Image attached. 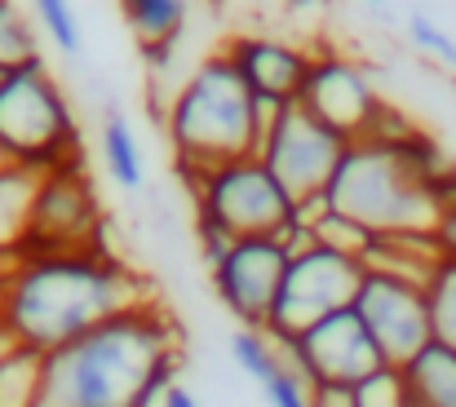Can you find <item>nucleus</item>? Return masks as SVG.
Instances as JSON below:
<instances>
[{
  "mask_svg": "<svg viewBox=\"0 0 456 407\" xmlns=\"http://www.w3.org/2000/svg\"><path fill=\"white\" fill-rule=\"evenodd\" d=\"M372 240H377V235H372L368 226H359L354 217H346V213H337V208L314 226V244H319V248H332V253L354 257V262H363V257H368Z\"/></svg>",
  "mask_w": 456,
  "mask_h": 407,
  "instance_id": "nucleus-23",
  "label": "nucleus"
},
{
  "mask_svg": "<svg viewBox=\"0 0 456 407\" xmlns=\"http://www.w3.org/2000/svg\"><path fill=\"white\" fill-rule=\"evenodd\" d=\"M125 27L138 40L142 62H151L155 71L168 67L182 31H186V0H116Z\"/></svg>",
  "mask_w": 456,
  "mask_h": 407,
  "instance_id": "nucleus-15",
  "label": "nucleus"
},
{
  "mask_svg": "<svg viewBox=\"0 0 456 407\" xmlns=\"http://www.w3.org/2000/svg\"><path fill=\"white\" fill-rule=\"evenodd\" d=\"M332 213V199H328V191H314V195H302V199H293V222L305 226V231H314L323 217Z\"/></svg>",
  "mask_w": 456,
  "mask_h": 407,
  "instance_id": "nucleus-28",
  "label": "nucleus"
},
{
  "mask_svg": "<svg viewBox=\"0 0 456 407\" xmlns=\"http://www.w3.org/2000/svg\"><path fill=\"white\" fill-rule=\"evenodd\" d=\"M36 62H45L36 22L18 9V0H0V76L27 71Z\"/></svg>",
  "mask_w": 456,
  "mask_h": 407,
  "instance_id": "nucleus-20",
  "label": "nucleus"
},
{
  "mask_svg": "<svg viewBox=\"0 0 456 407\" xmlns=\"http://www.w3.org/2000/svg\"><path fill=\"white\" fill-rule=\"evenodd\" d=\"M350 137L328 129L323 120H314L302 102L284 107L275 129L262 146V164L275 173V182L289 191V199H302L314 191H328L341 155H346Z\"/></svg>",
  "mask_w": 456,
  "mask_h": 407,
  "instance_id": "nucleus-10",
  "label": "nucleus"
},
{
  "mask_svg": "<svg viewBox=\"0 0 456 407\" xmlns=\"http://www.w3.org/2000/svg\"><path fill=\"white\" fill-rule=\"evenodd\" d=\"M310 407H354V390H341V386H314V390H310Z\"/></svg>",
  "mask_w": 456,
  "mask_h": 407,
  "instance_id": "nucleus-30",
  "label": "nucleus"
},
{
  "mask_svg": "<svg viewBox=\"0 0 456 407\" xmlns=\"http://www.w3.org/2000/svg\"><path fill=\"white\" fill-rule=\"evenodd\" d=\"M195 208V226H213L231 240H271L293 222V199L262 164V155H244L217 164L204 177L182 182Z\"/></svg>",
  "mask_w": 456,
  "mask_h": 407,
  "instance_id": "nucleus-6",
  "label": "nucleus"
},
{
  "mask_svg": "<svg viewBox=\"0 0 456 407\" xmlns=\"http://www.w3.org/2000/svg\"><path fill=\"white\" fill-rule=\"evenodd\" d=\"M45 390V354L31 346H18L0 363V407H36Z\"/></svg>",
  "mask_w": 456,
  "mask_h": 407,
  "instance_id": "nucleus-21",
  "label": "nucleus"
},
{
  "mask_svg": "<svg viewBox=\"0 0 456 407\" xmlns=\"http://www.w3.org/2000/svg\"><path fill=\"white\" fill-rule=\"evenodd\" d=\"M435 240L444 248V257H456V195L439 208V222H435Z\"/></svg>",
  "mask_w": 456,
  "mask_h": 407,
  "instance_id": "nucleus-29",
  "label": "nucleus"
},
{
  "mask_svg": "<svg viewBox=\"0 0 456 407\" xmlns=\"http://www.w3.org/2000/svg\"><path fill=\"white\" fill-rule=\"evenodd\" d=\"M280 346V341H275ZM289 354V363L302 372V381L314 386H341V390H354L363 386L368 377H377L386 368L377 341L368 337L363 319L350 310H337L319 323H310L302 337H293L289 346H280Z\"/></svg>",
  "mask_w": 456,
  "mask_h": 407,
  "instance_id": "nucleus-9",
  "label": "nucleus"
},
{
  "mask_svg": "<svg viewBox=\"0 0 456 407\" xmlns=\"http://www.w3.org/2000/svg\"><path fill=\"white\" fill-rule=\"evenodd\" d=\"M98 142H102V168L111 173V182L120 191H142V146H138V134L125 116V107L116 98L102 94V129H98Z\"/></svg>",
  "mask_w": 456,
  "mask_h": 407,
  "instance_id": "nucleus-19",
  "label": "nucleus"
},
{
  "mask_svg": "<svg viewBox=\"0 0 456 407\" xmlns=\"http://www.w3.org/2000/svg\"><path fill=\"white\" fill-rule=\"evenodd\" d=\"M403 390H408V403L417 407H456V346L448 341H430L421 346L403 368Z\"/></svg>",
  "mask_w": 456,
  "mask_h": 407,
  "instance_id": "nucleus-17",
  "label": "nucleus"
},
{
  "mask_svg": "<svg viewBox=\"0 0 456 407\" xmlns=\"http://www.w3.org/2000/svg\"><path fill=\"white\" fill-rule=\"evenodd\" d=\"M53 253H111L107 213L85 164H62L40 177L22 257H53Z\"/></svg>",
  "mask_w": 456,
  "mask_h": 407,
  "instance_id": "nucleus-7",
  "label": "nucleus"
},
{
  "mask_svg": "<svg viewBox=\"0 0 456 407\" xmlns=\"http://www.w3.org/2000/svg\"><path fill=\"white\" fill-rule=\"evenodd\" d=\"M297 102L314 120H323L328 129H337V134L350 137V142H363V137L372 134L377 116L390 107L377 94L372 76L354 58H341V53H314Z\"/></svg>",
  "mask_w": 456,
  "mask_h": 407,
  "instance_id": "nucleus-13",
  "label": "nucleus"
},
{
  "mask_svg": "<svg viewBox=\"0 0 456 407\" xmlns=\"http://www.w3.org/2000/svg\"><path fill=\"white\" fill-rule=\"evenodd\" d=\"M222 53L235 62L248 94L262 98V102H275V107H293L302 98L310 62H314V53H305L297 45L275 40V36H253V31L226 40Z\"/></svg>",
  "mask_w": 456,
  "mask_h": 407,
  "instance_id": "nucleus-14",
  "label": "nucleus"
},
{
  "mask_svg": "<svg viewBox=\"0 0 456 407\" xmlns=\"http://www.w3.org/2000/svg\"><path fill=\"white\" fill-rule=\"evenodd\" d=\"M151 305V283L111 253L22 257L4 279L9 332L40 354L62 350L89 328Z\"/></svg>",
  "mask_w": 456,
  "mask_h": 407,
  "instance_id": "nucleus-2",
  "label": "nucleus"
},
{
  "mask_svg": "<svg viewBox=\"0 0 456 407\" xmlns=\"http://www.w3.org/2000/svg\"><path fill=\"white\" fill-rule=\"evenodd\" d=\"M439 262H444V248H439L435 231H399V235H377L372 240V248L363 257V271L430 288Z\"/></svg>",
  "mask_w": 456,
  "mask_h": 407,
  "instance_id": "nucleus-16",
  "label": "nucleus"
},
{
  "mask_svg": "<svg viewBox=\"0 0 456 407\" xmlns=\"http://www.w3.org/2000/svg\"><path fill=\"white\" fill-rule=\"evenodd\" d=\"M363 262L354 257H341L332 248H310L302 257L289 262L284 271V288H280V301H275V314L266 323V337L289 346L293 337H302L310 323L337 314V310H350L354 297H359V283H363Z\"/></svg>",
  "mask_w": 456,
  "mask_h": 407,
  "instance_id": "nucleus-8",
  "label": "nucleus"
},
{
  "mask_svg": "<svg viewBox=\"0 0 456 407\" xmlns=\"http://www.w3.org/2000/svg\"><path fill=\"white\" fill-rule=\"evenodd\" d=\"M13 350H18V337H13V332H0V363H4Z\"/></svg>",
  "mask_w": 456,
  "mask_h": 407,
  "instance_id": "nucleus-32",
  "label": "nucleus"
},
{
  "mask_svg": "<svg viewBox=\"0 0 456 407\" xmlns=\"http://www.w3.org/2000/svg\"><path fill=\"white\" fill-rule=\"evenodd\" d=\"M182 337L159 305L116 314L45 354L36 407H155L177 381Z\"/></svg>",
  "mask_w": 456,
  "mask_h": 407,
  "instance_id": "nucleus-1",
  "label": "nucleus"
},
{
  "mask_svg": "<svg viewBox=\"0 0 456 407\" xmlns=\"http://www.w3.org/2000/svg\"><path fill=\"white\" fill-rule=\"evenodd\" d=\"M284 271H289V257L275 240H235L231 253L217 266H208V288L240 328L266 332L280 288H284Z\"/></svg>",
  "mask_w": 456,
  "mask_h": 407,
  "instance_id": "nucleus-12",
  "label": "nucleus"
},
{
  "mask_svg": "<svg viewBox=\"0 0 456 407\" xmlns=\"http://www.w3.org/2000/svg\"><path fill=\"white\" fill-rule=\"evenodd\" d=\"M354 314L363 319L368 337L377 341L386 368H403L421 346L435 341V319H430V297L421 283L390 279V274H363Z\"/></svg>",
  "mask_w": 456,
  "mask_h": 407,
  "instance_id": "nucleus-11",
  "label": "nucleus"
},
{
  "mask_svg": "<svg viewBox=\"0 0 456 407\" xmlns=\"http://www.w3.org/2000/svg\"><path fill=\"white\" fill-rule=\"evenodd\" d=\"M262 386V395H266V403L271 407H310V386L302 381V372L289 363V354L266 372V381H257Z\"/></svg>",
  "mask_w": 456,
  "mask_h": 407,
  "instance_id": "nucleus-25",
  "label": "nucleus"
},
{
  "mask_svg": "<svg viewBox=\"0 0 456 407\" xmlns=\"http://www.w3.org/2000/svg\"><path fill=\"white\" fill-rule=\"evenodd\" d=\"M0 151L9 164L36 173L85 164V142L71 98L45 62L0 80Z\"/></svg>",
  "mask_w": 456,
  "mask_h": 407,
  "instance_id": "nucleus-5",
  "label": "nucleus"
},
{
  "mask_svg": "<svg viewBox=\"0 0 456 407\" xmlns=\"http://www.w3.org/2000/svg\"><path fill=\"white\" fill-rule=\"evenodd\" d=\"M0 332H9V310H4V283H0Z\"/></svg>",
  "mask_w": 456,
  "mask_h": 407,
  "instance_id": "nucleus-33",
  "label": "nucleus"
},
{
  "mask_svg": "<svg viewBox=\"0 0 456 407\" xmlns=\"http://www.w3.org/2000/svg\"><path fill=\"white\" fill-rule=\"evenodd\" d=\"M40 177H45V173L22 168V164L0 168V257L22 262L27 235H31V208H36Z\"/></svg>",
  "mask_w": 456,
  "mask_h": 407,
  "instance_id": "nucleus-18",
  "label": "nucleus"
},
{
  "mask_svg": "<svg viewBox=\"0 0 456 407\" xmlns=\"http://www.w3.org/2000/svg\"><path fill=\"white\" fill-rule=\"evenodd\" d=\"M155 407H200V399H195V395H191L182 381H173V386L159 395V403H155Z\"/></svg>",
  "mask_w": 456,
  "mask_h": 407,
  "instance_id": "nucleus-31",
  "label": "nucleus"
},
{
  "mask_svg": "<svg viewBox=\"0 0 456 407\" xmlns=\"http://www.w3.org/2000/svg\"><path fill=\"white\" fill-rule=\"evenodd\" d=\"M408 36H412V45L426 49L435 62H444L448 71H456V40L439 22H430L426 13H412V18H408Z\"/></svg>",
  "mask_w": 456,
  "mask_h": 407,
  "instance_id": "nucleus-27",
  "label": "nucleus"
},
{
  "mask_svg": "<svg viewBox=\"0 0 456 407\" xmlns=\"http://www.w3.org/2000/svg\"><path fill=\"white\" fill-rule=\"evenodd\" d=\"M430 297V319H435V337L456 346V257H444L439 271L426 288Z\"/></svg>",
  "mask_w": 456,
  "mask_h": 407,
  "instance_id": "nucleus-24",
  "label": "nucleus"
},
{
  "mask_svg": "<svg viewBox=\"0 0 456 407\" xmlns=\"http://www.w3.org/2000/svg\"><path fill=\"white\" fill-rule=\"evenodd\" d=\"M408 407H417V403H408Z\"/></svg>",
  "mask_w": 456,
  "mask_h": 407,
  "instance_id": "nucleus-37",
  "label": "nucleus"
},
{
  "mask_svg": "<svg viewBox=\"0 0 456 407\" xmlns=\"http://www.w3.org/2000/svg\"><path fill=\"white\" fill-rule=\"evenodd\" d=\"M284 4H289V9H319L323 0H284Z\"/></svg>",
  "mask_w": 456,
  "mask_h": 407,
  "instance_id": "nucleus-34",
  "label": "nucleus"
},
{
  "mask_svg": "<svg viewBox=\"0 0 456 407\" xmlns=\"http://www.w3.org/2000/svg\"><path fill=\"white\" fill-rule=\"evenodd\" d=\"M448 168L452 159L421 129H408L403 137H363L346 146L328 182V199L337 213L354 217L372 235L435 231V177Z\"/></svg>",
  "mask_w": 456,
  "mask_h": 407,
  "instance_id": "nucleus-3",
  "label": "nucleus"
},
{
  "mask_svg": "<svg viewBox=\"0 0 456 407\" xmlns=\"http://www.w3.org/2000/svg\"><path fill=\"white\" fill-rule=\"evenodd\" d=\"M257 102L248 85L240 80L235 62L217 49L208 53L168 98L164 107V134L173 142V164L177 177H204L217 164L257 155Z\"/></svg>",
  "mask_w": 456,
  "mask_h": 407,
  "instance_id": "nucleus-4",
  "label": "nucleus"
},
{
  "mask_svg": "<svg viewBox=\"0 0 456 407\" xmlns=\"http://www.w3.org/2000/svg\"><path fill=\"white\" fill-rule=\"evenodd\" d=\"M31 9H36L40 31L53 40V49H58L62 58L76 62V58L85 53V40H80V22H76L71 0H31Z\"/></svg>",
  "mask_w": 456,
  "mask_h": 407,
  "instance_id": "nucleus-22",
  "label": "nucleus"
},
{
  "mask_svg": "<svg viewBox=\"0 0 456 407\" xmlns=\"http://www.w3.org/2000/svg\"><path fill=\"white\" fill-rule=\"evenodd\" d=\"M0 80H4V76H0Z\"/></svg>",
  "mask_w": 456,
  "mask_h": 407,
  "instance_id": "nucleus-38",
  "label": "nucleus"
},
{
  "mask_svg": "<svg viewBox=\"0 0 456 407\" xmlns=\"http://www.w3.org/2000/svg\"><path fill=\"white\" fill-rule=\"evenodd\" d=\"M354 407H408V390L399 368H381L363 386H354Z\"/></svg>",
  "mask_w": 456,
  "mask_h": 407,
  "instance_id": "nucleus-26",
  "label": "nucleus"
},
{
  "mask_svg": "<svg viewBox=\"0 0 456 407\" xmlns=\"http://www.w3.org/2000/svg\"><path fill=\"white\" fill-rule=\"evenodd\" d=\"M368 4H381V0H368Z\"/></svg>",
  "mask_w": 456,
  "mask_h": 407,
  "instance_id": "nucleus-36",
  "label": "nucleus"
},
{
  "mask_svg": "<svg viewBox=\"0 0 456 407\" xmlns=\"http://www.w3.org/2000/svg\"><path fill=\"white\" fill-rule=\"evenodd\" d=\"M13 266H18V262H13V257H0V283H4V279H9V274H13Z\"/></svg>",
  "mask_w": 456,
  "mask_h": 407,
  "instance_id": "nucleus-35",
  "label": "nucleus"
}]
</instances>
